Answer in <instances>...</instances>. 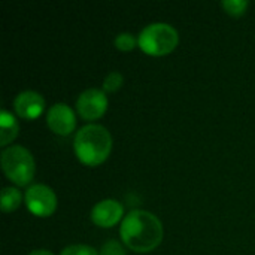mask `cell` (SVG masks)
Returning <instances> with one entry per match:
<instances>
[{
	"mask_svg": "<svg viewBox=\"0 0 255 255\" xmlns=\"http://www.w3.org/2000/svg\"><path fill=\"white\" fill-rule=\"evenodd\" d=\"M123 242L134 253H149L163 241V224L157 215L143 211H130L120 227Z\"/></svg>",
	"mask_w": 255,
	"mask_h": 255,
	"instance_id": "1",
	"label": "cell"
},
{
	"mask_svg": "<svg viewBox=\"0 0 255 255\" xmlns=\"http://www.w3.org/2000/svg\"><path fill=\"white\" fill-rule=\"evenodd\" d=\"M73 149L81 163L87 166L102 164L111 154L112 136L100 124H87L76 131Z\"/></svg>",
	"mask_w": 255,
	"mask_h": 255,
	"instance_id": "2",
	"label": "cell"
},
{
	"mask_svg": "<svg viewBox=\"0 0 255 255\" xmlns=\"http://www.w3.org/2000/svg\"><path fill=\"white\" fill-rule=\"evenodd\" d=\"M1 167L9 181L18 187L31 182L36 172V163L31 152L21 145H10L1 151Z\"/></svg>",
	"mask_w": 255,
	"mask_h": 255,
	"instance_id": "3",
	"label": "cell"
},
{
	"mask_svg": "<svg viewBox=\"0 0 255 255\" xmlns=\"http://www.w3.org/2000/svg\"><path fill=\"white\" fill-rule=\"evenodd\" d=\"M139 48L149 55H164L172 52L178 42V30L167 22H151L145 25L139 36Z\"/></svg>",
	"mask_w": 255,
	"mask_h": 255,
	"instance_id": "4",
	"label": "cell"
},
{
	"mask_svg": "<svg viewBox=\"0 0 255 255\" xmlns=\"http://www.w3.org/2000/svg\"><path fill=\"white\" fill-rule=\"evenodd\" d=\"M25 205L36 217H49L57 209V196L45 184H33L24 194Z\"/></svg>",
	"mask_w": 255,
	"mask_h": 255,
	"instance_id": "5",
	"label": "cell"
},
{
	"mask_svg": "<svg viewBox=\"0 0 255 255\" xmlns=\"http://www.w3.org/2000/svg\"><path fill=\"white\" fill-rule=\"evenodd\" d=\"M108 109V96L103 90L88 88L82 91L76 100L78 114L88 121L100 118Z\"/></svg>",
	"mask_w": 255,
	"mask_h": 255,
	"instance_id": "6",
	"label": "cell"
},
{
	"mask_svg": "<svg viewBox=\"0 0 255 255\" xmlns=\"http://www.w3.org/2000/svg\"><path fill=\"white\" fill-rule=\"evenodd\" d=\"M48 127L60 136L70 134L76 127V117L73 109L66 103H54L46 114Z\"/></svg>",
	"mask_w": 255,
	"mask_h": 255,
	"instance_id": "7",
	"label": "cell"
},
{
	"mask_svg": "<svg viewBox=\"0 0 255 255\" xmlns=\"http://www.w3.org/2000/svg\"><path fill=\"white\" fill-rule=\"evenodd\" d=\"M124 215L123 205L115 199H105L96 203L91 209V221L103 229L114 227Z\"/></svg>",
	"mask_w": 255,
	"mask_h": 255,
	"instance_id": "8",
	"label": "cell"
},
{
	"mask_svg": "<svg viewBox=\"0 0 255 255\" xmlns=\"http://www.w3.org/2000/svg\"><path fill=\"white\" fill-rule=\"evenodd\" d=\"M13 109L18 117L24 120H34L37 118L45 109V99L33 90H25L18 93L13 99Z\"/></svg>",
	"mask_w": 255,
	"mask_h": 255,
	"instance_id": "9",
	"label": "cell"
},
{
	"mask_svg": "<svg viewBox=\"0 0 255 255\" xmlns=\"http://www.w3.org/2000/svg\"><path fill=\"white\" fill-rule=\"evenodd\" d=\"M19 131V126L16 118L6 109L0 112V146L9 145Z\"/></svg>",
	"mask_w": 255,
	"mask_h": 255,
	"instance_id": "10",
	"label": "cell"
},
{
	"mask_svg": "<svg viewBox=\"0 0 255 255\" xmlns=\"http://www.w3.org/2000/svg\"><path fill=\"white\" fill-rule=\"evenodd\" d=\"M22 202V193L15 187H4L1 190V211L12 212L19 208Z\"/></svg>",
	"mask_w": 255,
	"mask_h": 255,
	"instance_id": "11",
	"label": "cell"
},
{
	"mask_svg": "<svg viewBox=\"0 0 255 255\" xmlns=\"http://www.w3.org/2000/svg\"><path fill=\"white\" fill-rule=\"evenodd\" d=\"M114 43L120 51H131V49H134L136 45H139V40L134 37V34H131L128 31H123L120 34H117Z\"/></svg>",
	"mask_w": 255,
	"mask_h": 255,
	"instance_id": "12",
	"label": "cell"
},
{
	"mask_svg": "<svg viewBox=\"0 0 255 255\" xmlns=\"http://www.w3.org/2000/svg\"><path fill=\"white\" fill-rule=\"evenodd\" d=\"M124 76L120 72H111L103 79V91L105 93H115L123 87Z\"/></svg>",
	"mask_w": 255,
	"mask_h": 255,
	"instance_id": "13",
	"label": "cell"
},
{
	"mask_svg": "<svg viewBox=\"0 0 255 255\" xmlns=\"http://www.w3.org/2000/svg\"><path fill=\"white\" fill-rule=\"evenodd\" d=\"M60 255H99V253L96 251V248H93L90 245L75 244V245H69V247L63 248Z\"/></svg>",
	"mask_w": 255,
	"mask_h": 255,
	"instance_id": "14",
	"label": "cell"
},
{
	"mask_svg": "<svg viewBox=\"0 0 255 255\" xmlns=\"http://www.w3.org/2000/svg\"><path fill=\"white\" fill-rule=\"evenodd\" d=\"M221 6H223L230 15L239 16V15H242V13L247 10L248 1H247V0H223V1H221Z\"/></svg>",
	"mask_w": 255,
	"mask_h": 255,
	"instance_id": "15",
	"label": "cell"
},
{
	"mask_svg": "<svg viewBox=\"0 0 255 255\" xmlns=\"http://www.w3.org/2000/svg\"><path fill=\"white\" fill-rule=\"evenodd\" d=\"M99 255H127L118 241H108L102 245Z\"/></svg>",
	"mask_w": 255,
	"mask_h": 255,
	"instance_id": "16",
	"label": "cell"
},
{
	"mask_svg": "<svg viewBox=\"0 0 255 255\" xmlns=\"http://www.w3.org/2000/svg\"><path fill=\"white\" fill-rule=\"evenodd\" d=\"M28 255H54L51 251H48V250H34V251H31Z\"/></svg>",
	"mask_w": 255,
	"mask_h": 255,
	"instance_id": "17",
	"label": "cell"
}]
</instances>
